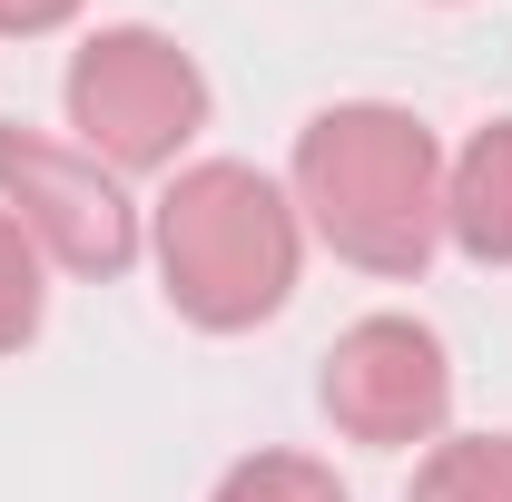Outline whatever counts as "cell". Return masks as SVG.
<instances>
[{
  "instance_id": "1",
  "label": "cell",
  "mask_w": 512,
  "mask_h": 502,
  "mask_svg": "<svg viewBox=\"0 0 512 502\" xmlns=\"http://www.w3.org/2000/svg\"><path fill=\"white\" fill-rule=\"evenodd\" d=\"M286 197L306 217V237L335 247L365 276H424L444 247V148L434 128L394 99H335L296 128Z\"/></svg>"
},
{
  "instance_id": "3",
  "label": "cell",
  "mask_w": 512,
  "mask_h": 502,
  "mask_svg": "<svg viewBox=\"0 0 512 502\" xmlns=\"http://www.w3.org/2000/svg\"><path fill=\"white\" fill-rule=\"evenodd\" d=\"M60 109L79 128V148L119 178H178V158L197 148L207 128V69L148 30V20H119V30H89L69 50V79H60Z\"/></svg>"
},
{
  "instance_id": "2",
  "label": "cell",
  "mask_w": 512,
  "mask_h": 502,
  "mask_svg": "<svg viewBox=\"0 0 512 502\" xmlns=\"http://www.w3.org/2000/svg\"><path fill=\"white\" fill-rule=\"evenodd\" d=\"M148 256H158L168 306L197 335H247L266 315H286V296H296L306 217L247 158H188L148 207Z\"/></svg>"
},
{
  "instance_id": "7",
  "label": "cell",
  "mask_w": 512,
  "mask_h": 502,
  "mask_svg": "<svg viewBox=\"0 0 512 502\" xmlns=\"http://www.w3.org/2000/svg\"><path fill=\"white\" fill-rule=\"evenodd\" d=\"M404 502H512V434H444V443H424Z\"/></svg>"
},
{
  "instance_id": "8",
  "label": "cell",
  "mask_w": 512,
  "mask_h": 502,
  "mask_svg": "<svg viewBox=\"0 0 512 502\" xmlns=\"http://www.w3.org/2000/svg\"><path fill=\"white\" fill-rule=\"evenodd\" d=\"M207 502H355V493L335 483V463H316V453H247V463L217 473Z\"/></svg>"
},
{
  "instance_id": "6",
  "label": "cell",
  "mask_w": 512,
  "mask_h": 502,
  "mask_svg": "<svg viewBox=\"0 0 512 502\" xmlns=\"http://www.w3.org/2000/svg\"><path fill=\"white\" fill-rule=\"evenodd\" d=\"M444 247L473 266H512V119H483L444 158Z\"/></svg>"
},
{
  "instance_id": "5",
  "label": "cell",
  "mask_w": 512,
  "mask_h": 502,
  "mask_svg": "<svg viewBox=\"0 0 512 502\" xmlns=\"http://www.w3.org/2000/svg\"><path fill=\"white\" fill-rule=\"evenodd\" d=\"M316 404L345 443H375V453H404V443H444L453 424V355L424 315H355L335 345H325Z\"/></svg>"
},
{
  "instance_id": "4",
  "label": "cell",
  "mask_w": 512,
  "mask_h": 502,
  "mask_svg": "<svg viewBox=\"0 0 512 502\" xmlns=\"http://www.w3.org/2000/svg\"><path fill=\"white\" fill-rule=\"evenodd\" d=\"M0 217L69 276H128L148 237L119 168H99L79 138H40L20 119H0Z\"/></svg>"
},
{
  "instance_id": "9",
  "label": "cell",
  "mask_w": 512,
  "mask_h": 502,
  "mask_svg": "<svg viewBox=\"0 0 512 502\" xmlns=\"http://www.w3.org/2000/svg\"><path fill=\"white\" fill-rule=\"evenodd\" d=\"M40 276H50V256L0 217V355H20V345L40 335V315H50V286H40Z\"/></svg>"
},
{
  "instance_id": "10",
  "label": "cell",
  "mask_w": 512,
  "mask_h": 502,
  "mask_svg": "<svg viewBox=\"0 0 512 502\" xmlns=\"http://www.w3.org/2000/svg\"><path fill=\"white\" fill-rule=\"evenodd\" d=\"M79 20V0H0V40H50Z\"/></svg>"
}]
</instances>
